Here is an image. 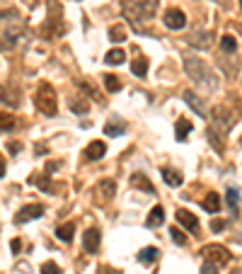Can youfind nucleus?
<instances>
[{"label":"nucleus","mask_w":242,"mask_h":274,"mask_svg":"<svg viewBox=\"0 0 242 274\" xmlns=\"http://www.w3.org/2000/svg\"><path fill=\"white\" fill-rule=\"evenodd\" d=\"M184 70H186V75H189L196 85H201V87H206V90H216V75H213V70L208 68L201 59L186 56V59H184Z\"/></svg>","instance_id":"obj_1"},{"label":"nucleus","mask_w":242,"mask_h":274,"mask_svg":"<svg viewBox=\"0 0 242 274\" xmlns=\"http://www.w3.org/2000/svg\"><path fill=\"white\" fill-rule=\"evenodd\" d=\"M158 2L160 0H131L126 5V17L131 20L133 27H138V22H148L155 10H158Z\"/></svg>","instance_id":"obj_2"},{"label":"nucleus","mask_w":242,"mask_h":274,"mask_svg":"<svg viewBox=\"0 0 242 274\" xmlns=\"http://www.w3.org/2000/svg\"><path fill=\"white\" fill-rule=\"evenodd\" d=\"M34 102H37L39 112L46 114V117H54V114L59 112V97H56V90H54L49 83H39Z\"/></svg>","instance_id":"obj_3"},{"label":"nucleus","mask_w":242,"mask_h":274,"mask_svg":"<svg viewBox=\"0 0 242 274\" xmlns=\"http://www.w3.org/2000/svg\"><path fill=\"white\" fill-rule=\"evenodd\" d=\"M201 255H203L211 265H216V267H223V265L230 262V253H228L223 245H206V248L201 250Z\"/></svg>","instance_id":"obj_4"},{"label":"nucleus","mask_w":242,"mask_h":274,"mask_svg":"<svg viewBox=\"0 0 242 274\" xmlns=\"http://www.w3.org/2000/svg\"><path fill=\"white\" fill-rule=\"evenodd\" d=\"M41 216H44V206L41 204H27V206H22V209L17 211L15 223H17V226H22V223L37 221V218H41Z\"/></svg>","instance_id":"obj_5"},{"label":"nucleus","mask_w":242,"mask_h":274,"mask_svg":"<svg viewBox=\"0 0 242 274\" xmlns=\"http://www.w3.org/2000/svg\"><path fill=\"white\" fill-rule=\"evenodd\" d=\"M162 22H165V27H167V29L180 32V29H184V27H186V15L182 12L180 7H170V10L165 12Z\"/></svg>","instance_id":"obj_6"},{"label":"nucleus","mask_w":242,"mask_h":274,"mask_svg":"<svg viewBox=\"0 0 242 274\" xmlns=\"http://www.w3.org/2000/svg\"><path fill=\"white\" fill-rule=\"evenodd\" d=\"M233 122H235V119H233V112H230L228 107H216V109H213V124H216V126H221V131H223V134H228V131H230Z\"/></svg>","instance_id":"obj_7"},{"label":"nucleus","mask_w":242,"mask_h":274,"mask_svg":"<svg viewBox=\"0 0 242 274\" xmlns=\"http://www.w3.org/2000/svg\"><path fill=\"white\" fill-rule=\"evenodd\" d=\"M20 87L17 85H0V102L7 105V107H20L22 105V97H20Z\"/></svg>","instance_id":"obj_8"},{"label":"nucleus","mask_w":242,"mask_h":274,"mask_svg":"<svg viewBox=\"0 0 242 274\" xmlns=\"http://www.w3.org/2000/svg\"><path fill=\"white\" fill-rule=\"evenodd\" d=\"M100 243H102V233L97 228H90V231L82 233V248H85V253L95 255L97 248H100Z\"/></svg>","instance_id":"obj_9"},{"label":"nucleus","mask_w":242,"mask_h":274,"mask_svg":"<svg viewBox=\"0 0 242 274\" xmlns=\"http://www.w3.org/2000/svg\"><path fill=\"white\" fill-rule=\"evenodd\" d=\"M182 97H184V102H186V105H189V107H191V109H194V112L199 114V117H203V119H208V112H206V107H203V102L199 100V95H194L191 90H186V92H184Z\"/></svg>","instance_id":"obj_10"},{"label":"nucleus","mask_w":242,"mask_h":274,"mask_svg":"<svg viewBox=\"0 0 242 274\" xmlns=\"http://www.w3.org/2000/svg\"><path fill=\"white\" fill-rule=\"evenodd\" d=\"M104 153H107V143H104V141H92V143L85 148L82 155H85L87 160H102Z\"/></svg>","instance_id":"obj_11"},{"label":"nucleus","mask_w":242,"mask_h":274,"mask_svg":"<svg viewBox=\"0 0 242 274\" xmlns=\"http://www.w3.org/2000/svg\"><path fill=\"white\" fill-rule=\"evenodd\" d=\"M95 192L102 197V202H109V199L117 194V182H114V180H102V182H97Z\"/></svg>","instance_id":"obj_12"},{"label":"nucleus","mask_w":242,"mask_h":274,"mask_svg":"<svg viewBox=\"0 0 242 274\" xmlns=\"http://www.w3.org/2000/svg\"><path fill=\"white\" fill-rule=\"evenodd\" d=\"M131 185L136 187V190H143L145 194H155V187H153V182L143 175V172H133L131 175Z\"/></svg>","instance_id":"obj_13"},{"label":"nucleus","mask_w":242,"mask_h":274,"mask_svg":"<svg viewBox=\"0 0 242 274\" xmlns=\"http://www.w3.org/2000/svg\"><path fill=\"white\" fill-rule=\"evenodd\" d=\"M162 223H165V209L160 204L153 206L150 213H148V218H145V226H148V228H160Z\"/></svg>","instance_id":"obj_14"},{"label":"nucleus","mask_w":242,"mask_h":274,"mask_svg":"<svg viewBox=\"0 0 242 274\" xmlns=\"http://www.w3.org/2000/svg\"><path fill=\"white\" fill-rule=\"evenodd\" d=\"M177 221H180L186 231H194V233L199 231V218H196L191 211H186V209H180V211H177Z\"/></svg>","instance_id":"obj_15"},{"label":"nucleus","mask_w":242,"mask_h":274,"mask_svg":"<svg viewBox=\"0 0 242 274\" xmlns=\"http://www.w3.org/2000/svg\"><path fill=\"white\" fill-rule=\"evenodd\" d=\"M189 44L196 46V49H208L211 46V34L208 32H194L189 37Z\"/></svg>","instance_id":"obj_16"},{"label":"nucleus","mask_w":242,"mask_h":274,"mask_svg":"<svg viewBox=\"0 0 242 274\" xmlns=\"http://www.w3.org/2000/svg\"><path fill=\"white\" fill-rule=\"evenodd\" d=\"M29 182H32V185H37L41 192H54V185H51V175H49V172H41L39 177H37V175H32V177H29Z\"/></svg>","instance_id":"obj_17"},{"label":"nucleus","mask_w":242,"mask_h":274,"mask_svg":"<svg viewBox=\"0 0 242 274\" xmlns=\"http://www.w3.org/2000/svg\"><path fill=\"white\" fill-rule=\"evenodd\" d=\"M160 172H162V180H165V185H170V187H182L184 177H182L177 170H172V168H162Z\"/></svg>","instance_id":"obj_18"},{"label":"nucleus","mask_w":242,"mask_h":274,"mask_svg":"<svg viewBox=\"0 0 242 274\" xmlns=\"http://www.w3.org/2000/svg\"><path fill=\"white\" fill-rule=\"evenodd\" d=\"M123 131H126V122L123 119H117V117L104 126V134L107 136H123Z\"/></svg>","instance_id":"obj_19"},{"label":"nucleus","mask_w":242,"mask_h":274,"mask_svg":"<svg viewBox=\"0 0 242 274\" xmlns=\"http://www.w3.org/2000/svg\"><path fill=\"white\" fill-rule=\"evenodd\" d=\"M158 255H160V250L158 248H143L141 253H138V262H143V265H153L155 260H158Z\"/></svg>","instance_id":"obj_20"},{"label":"nucleus","mask_w":242,"mask_h":274,"mask_svg":"<svg viewBox=\"0 0 242 274\" xmlns=\"http://www.w3.org/2000/svg\"><path fill=\"white\" fill-rule=\"evenodd\" d=\"M191 129H194V126H191L189 119H177V124H175V136H177V141H186V136H189Z\"/></svg>","instance_id":"obj_21"},{"label":"nucleus","mask_w":242,"mask_h":274,"mask_svg":"<svg viewBox=\"0 0 242 274\" xmlns=\"http://www.w3.org/2000/svg\"><path fill=\"white\" fill-rule=\"evenodd\" d=\"M73 233H75V223H63L56 228V238L63 240V243H70L73 240Z\"/></svg>","instance_id":"obj_22"},{"label":"nucleus","mask_w":242,"mask_h":274,"mask_svg":"<svg viewBox=\"0 0 242 274\" xmlns=\"http://www.w3.org/2000/svg\"><path fill=\"white\" fill-rule=\"evenodd\" d=\"M203 209H206L208 213H218V211H221V197H218L216 192L206 194V199H203Z\"/></svg>","instance_id":"obj_23"},{"label":"nucleus","mask_w":242,"mask_h":274,"mask_svg":"<svg viewBox=\"0 0 242 274\" xmlns=\"http://www.w3.org/2000/svg\"><path fill=\"white\" fill-rule=\"evenodd\" d=\"M131 70H133L136 78H145V75H148V59H143V56L136 59V61L131 63Z\"/></svg>","instance_id":"obj_24"},{"label":"nucleus","mask_w":242,"mask_h":274,"mask_svg":"<svg viewBox=\"0 0 242 274\" xmlns=\"http://www.w3.org/2000/svg\"><path fill=\"white\" fill-rule=\"evenodd\" d=\"M70 109H73L75 114H87V112H90V105H87L85 97H73V100H70Z\"/></svg>","instance_id":"obj_25"},{"label":"nucleus","mask_w":242,"mask_h":274,"mask_svg":"<svg viewBox=\"0 0 242 274\" xmlns=\"http://www.w3.org/2000/svg\"><path fill=\"white\" fill-rule=\"evenodd\" d=\"M104 61H107L109 66H121V63L126 61V54H123L121 49H112V51L104 56Z\"/></svg>","instance_id":"obj_26"},{"label":"nucleus","mask_w":242,"mask_h":274,"mask_svg":"<svg viewBox=\"0 0 242 274\" xmlns=\"http://www.w3.org/2000/svg\"><path fill=\"white\" fill-rule=\"evenodd\" d=\"M102 80H104V87L109 90V92H119L121 87V80L117 78V75H112V73H107V75H102Z\"/></svg>","instance_id":"obj_27"},{"label":"nucleus","mask_w":242,"mask_h":274,"mask_svg":"<svg viewBox=\"0 0 242 274\" xmlns=\"http://www.w3.org/2000/svg\"><path fill=\"white\" fill-rule=\"evenodd\" d=\"M221 49H223L225 54H235V51H238V39H235L233 34H225V37L221 39Z\"/></svg>","instance_id":"obj_28"},{"label":"nucleus","mask_w":242,"mask_h":274,"mask_svg":"<svg viewBox=\"0 0 242 274\" xmlns=\"http://www.w3.org/2000/svg\"><path fill=\"white\" fill-rule=\"evenodd\" d=\"M17 126V119L7 112H0V131H12Z\"/></svg>","instance_id":"obj_29"},{"label":"nucleus","mask_w":242,"mask_h":274,"mask_svg":"<svg viewBox=\"0 0 242 274\" xmlns=\"http://www.w3.org/2000/svg\"><path fill=\"white\" fill-rule=\"evenodd\" d=\"M228 204H230V209L235 213H240V190L238 187H230L228 190Z\"/></svg>","instance_id":"obj_30"},{"label":"nucleus","mask_w":242,"mask_h":274,"mask_svg":"<svg viewBox=\"0 0 242 274\" xmlns=\"http://www.w3.org/2000/svg\"><path fill=\"white\" fill-rule=\"evenodd\" d=\"M123 39H126V29H123V27H109V42L121 44Z\"/></svg>","instance_id":"obj_31"},{"label":"nucleus","mask_w":242,"mask_h":274,"mask_svg":"<svg viewBox=\"0 0 242 274\" xmlns=\"http://www.w3.org/2000/svg\"><path fill=\"white\" fill-rule=\"evenodd\" d=\"M170 238H172V243H177V245H182V248L186 245V235L182 233L180 228H172V231H170Z\"/></svg>","instance_id":"obj_32"},{"label":"nucleus","mask_w":242,"mask_h":274,"mask_svg":"<svg viewBox=\"0 0 242 274\" xmlns=\"http://www.w3.org/2000/svg\"><path fill=\"white\" fill-rule=\"evenodd\" d=\"M41 274H60V267L56 262H44L41 265Z\"/></svg>","instance_id":"obj_33"},{"label":"nucleus","mask_w":242,"mask_h":274,"mask_svg":"<svg viewBox=\"0 0 242 274\" xmlns=\"http://www.w3.org/2000/svg\"><path fill=\"white\" fill-rule=\"evenodd\" d=\"M225 228H228L225 221H221V218H213V221H211V231H213V233H221V231H225Z\"/></svg>","instance_id":"obj_34"},{"label":"nucleus","mask_w":242,"mask_h":274,"mask_svg":"<svg viewBox=\"0 0 242 274\" xmlns=\"http://www.w3.org/2000/svg\"><path fill=\"white\" fill-rule=\"evenodd\" d=\"M201 274H218V267L216 265H211L208 260L203 262V267H201Z\"/></svg>","instance_id":"obj_35"},{"label":"nucleus","mask_w":242,"mask_h":274,"mask_svg":"<svg viewBox=\"0 0 242 274\" xmlns=\"http://www.w3.org/2000/svg\"><path fill=\"white\" fill-rule=\"evenodd\" d=\"M10 250H12L15 255H20V250H22V240H20V238H12V240H10Z\"/></svg>","instance_id":"obj_36"},{"label":"nucleus","mask_w":242,"mask_h":274,"mask_svg":"<svg viewBox=\"0 0 242 274\" xmlns=\"http://www.w3.org/2000/svg\"><path fill=\"white\" fill-rule=\"evenodd\" d=\"M80 87H82V90H85L90 97H95V100L100 97V95H97V90H92V85H87V83H80Z\"/></svg>","instance_id":"obj_37"},{"label":"nucleus","mask_w":242,"mask_h":274,"mask_svg":"<svg viewBox=\"0 0 242 274\" xmlns=\"http://www.w3.org/2000/svg\"><path fill=\"white\" fill-rule=\"evenodd\" d=\"M7 148H10V153H17V150H22V143H10Z\"/></svg>","instance_id":"obj_38"},{"label":"nucleus","mask_w":242,"mask_h":274,"mask_svg":"<svg viewBox=\"0 0 242 274\" xmlns=\"http://www.w3.org/2000/svg\"><path fill=\"white\" fill-rule=\"evenodd\" d=\"M60 168V163H49V165H46V172H54V170H59Z\"/></svg>","instance_id":"obj_39"},{"label":"nucleus","mask_w":242,"mask_h":274,"mask_svg":"<svg viewBox=\"0 0 242 274\" xmlns=\"http://www.w3.org/2000/svg\"><path fill=\"white\" fill-rule=\"evenodd\" d=\"M17 270H22V274H29V265H24V262H22V265H20Z\"/></svg>","instance_id":"obj_40"},{"label":"nucleus","mask_w":242,"mask_h":274,"mask_svg":"<svg viewBox=\"0 0 242 274\" xmlns=\"http://www.w3.org/2000/svg\"><path fill=\"white\" fill-rule=\"evenodd\" d=\"M34 150H37V155H39V153H46V146H39V143H37V148H34Z\"/></svg>","instance_id":"obj_41"},{"label":"nucleus","mask_w":242,"mask_h":274,"mask_svg":"<svg viewBox=\"0 0 242 274\" xmlns=\"http://www.w3.org/2000/svg\"><path fill=\"white\" fill-rule=\"evenodd\" d=\"M2 175H5V163L0 160V177H2Z\"/></svg>","instance_id":"obj_42"},{"label":"nucleus","mask_w":242,"mask_h":274,"mask_svg":"<svg viewBox=\"0 0 242 274\" xmlns=\"http://www.w3.org/2000/svg\"><path fill=\"white\" fill-rule=\"evenodd\" d=\"M10 15H15V12H2V10H0V20H2V17H10Z\"/></svg>","instance_id":"obj_43"}]
</instances>
